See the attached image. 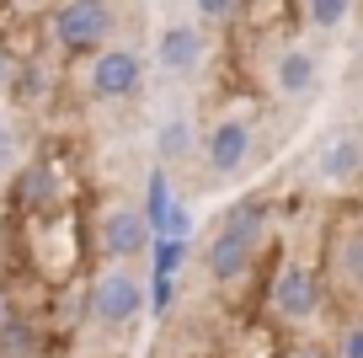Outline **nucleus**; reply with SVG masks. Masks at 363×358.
<instances>
[{
  "mask_svg": "<svg viewBox=\"0 0 363 358\" xmlns=\"http://www.w3.org/2000/svg\"><path fill=\"white\" fill-rule=\"evenodd\" d=\"M267 230H272V203L262 198V192L235 198L219 214L214 235H208V246H203V273L214 283H240L251 273V262H257Z\"/></svg>",
  "mask_w": 363,
  "mask_h": 358,
  "instance_id": "1",
  "label": "nucleus"
},
{
  "mask_svg": "<svg viewBox=\"0 0 363 358\" xmlns=\"http://www.w3.org/2000/svg\"><path fill=\"white\" fill-rule=\"evenodd\" d=\"M145 305H150V278L139 268H113V262H102V268L91 273L86 321L96 326V332H107V337L134 332V321L145 315Z\"/></svg>",
  "mask_w": 363,
  "mask_h": 358,
  "instance_id": "2",
  "label": "nucleus"
},
{
  "mask_svg": "<svg viewBox=\"0 0 363 358\" xmlns=\"http://www.w3.org/2000/svg\"><path fill=\"white\" fill-rule=\"evenodd\" d=\"M272 315L289 326H310L326 305V268L310 257H289L284 268L272 273V294H267Z\"/></svg>",
  "mask_w": 363,
  "mask_h": 358,
  "instance_id": "3",
  "label": "nucleus"
},
{
  "mask_svg": "<svg viewBox=\"0 0 363 358\" xmlns=\"http://www.w3.org/2000/svg\"><path fill=\"white\" fill-rule=\"evenodd\" d=\"M96 251H102V262H113V268H139V262H150L155 230H150L145 209L113 203V209L96 219Z\"/></svg>",
  "mask_w": 363,
  "mask_h": 358,
  "instance_id": "4",
  "label": "nucleus"
},
{
  "mask_svg": "<svg viewBox=\"0 0 363 358\" xmlns=\"http://www.w3.org/2000/svg\"><path fill=\"white\" fill-rule=\"evenodd\" d=\"M48 33L59 48L69 54H86V48H102L118 33V6L113 0H65L54 16H48Z\"/></svg>",
  "mask_w": 363,
  "mask_h": 358,
  "instance_id": "5",
  "label": "nucleus"
},
{
  "mask_svg": "<svg viewBox=\"0 0 363 358\" xmlns=\"http://www.w3.org/2000/svg\"><path fill=\"white\" fill-rule=\"evenodd\" d=\"M251 150H257L251 124H246V118H235V112H225V118L203 134V166H208V177H219V182L240 177V171L251 166Z\"/></svg>",
  "mask_w": 363,
  "mask_h": 358,
  "instance_id": "6",
  "label": "nucleus"
},
{
  "mask_svg": "<svg viewBox=\"0 0 363 358\" xmlns=\"http://www.w3.org/2000/svg\"><path fill=\"white\" fill-rule=\"evenodd\" d=\"M139 80H145V59H139L134 48H102V54L91 59V70H86L91 97H102V102L134 97Z\"/></svg>",
  "mask_w": 363,
  "mask_h": 358,
  "instance_id": "7",
  "label": "nucleus"
},
{
  "mask_svg": "<svg viewBox=\"0 0 363 358\" xmlns=\"http://www.w3.org/2000/svg\"><path fill=\"white\" fill-rule=\"evenodd\" d=\"M326 278L337 283V294L363 300V219H347L326 246Z\"/></svg>",
  "mask_w": 363,
  "mask_h": 358,
  "instance_id": "8",
  "label": "nucleus"
},
{
  "mask_svg": "<svg viewBox=\"0 0 363 358\" xmlns=\"http://www.w3.org/2000/svg\"><path fill=\"white\" fill-rule=\"evenodd\" d=\"M315 177L326 188H352L363 177V145H358V129H331L315 150Z\"/></svg>",
  "mask_w": 363,
  "mask_h": 358,
  "instance_id": "9",
  "label": "nucleus"
},
{
  "mask_svg": "<svg viewBox=\"0 0 363 358\" xmlns=\"http://www.w3.org/2000/svg\"><path fill=\"white\" fill-rule=\"evenodd\" d=\"M203 54H208V38H203V27L198 22H171L166 33H160V43H155V65L166 70V75H198L203 70Z\"/></svg>",
  "mask_w": 363,
  "mask_h": 358,
  "instance_id": "10",
  "label": "nucleus"
},
{
  "mask_svg": "<svg viewBox=\"0 0 363 358\" xmlns=\"http://www.w3.org/2000/svg\"><path fill=\"white\" fill-rule=\"evenodd\" d=\"M11 203H16V209H27V214L59 209V177H54V166H48V161H27V166L16 171V182H11Z\"/></svg>",
  "mask_w": 363,
  "mask_h": 358,
  "instance_id": "11",
  "label": "nucleus"
},
{
  "mask_svg": "<svg viewBox=\"0 0 363 358\" xmlns=\"http://www.w3.org/2000/svg\"><path fill=\"white\" fill-rule=\"evenodd\" d=\"M272 86L284 91V97H310L320 86V59L310 48H284V54L272 59Z\"/></svg>",
  "mask_w": 363,
  "mask_h": 358,
  "instance_id": "12",
  "label": "nucleus"
},
{
  "mask_svg": "<svg viewBox=\"0 0 363 358\" xmlns=\"http://www.w3.org/2000/svg\"><path fill=\"white\" fill-rule=\"evenodd\" d=\"M198 150V129H193V118L187 112H177V118H166V124L155 129V156H160V166H177V161H187Z\"/></svg>",
  "mask_w": 363,
  "mask_h": 358,
  "instance_id": "13",
  "label": "nucleus"
},
{
  "mask_svg": "<svg viewBox=\"0 0 363 358\" xmlns=\"http://www.w3.org/2000/svg\"><path fill=\"white\" fill-rule=\"evenodd\" d=\"M171 203H177V192H171V177H166V166H150L145 171V219H150V230H166V214H171Z\"/></svg>",
  "mask_w": 363,
  "mask_h": 358,
  "instance_id": "14",
  "label": "nucleus"
},
{
  "mask_svg": "<svg viewBox=\"0 0 363 358\" xmlns=\"http://www.w3.org/2000/svg\"><path fill=\"white\" fill-rule=\"evenodd\" d=\"M187 257H193V246H187V241H171V235H160L155 251H150V278H177Z\"/></svg>",
  "mask_w": 363,
  "mask_h": 358,
  "instance_id": "15",
  "label": "nucleus"
},
{
  "mask_svg": "<svg viewBox=\"0 0 363 358\" xmlns=\"http://www.w3.org/2000/svg\"><path fill=\"white\" fill-rule=\"evenodd\" d=\"M347 16H352V0H305V22L315 33H337Z\"/></svg>",
  "mask_w": 363,
  "mask_h": 358,
  "instance_id": "16",
  "label": "nucleus"
},
{
  "mask_svg": "<svg viewBox=\"0 0 363 358\" xmlns=\"http://www.w3.org/2000/svg\"><path fill=\"white\" fill-rule=\"evenodd\" d=\"M22 171V129L16 124H0V177Z\"/></svg>",
  "mask_w": 363,
  "mask_h": 358,
  "instance_id": "17",
  "label": "nucleus"
},
{
  "mask_svg": "<svg viewBox=\"0 0 363 358\" xmlns=\"http://www.w3.org/2000/svg\"><path fill=\"white\" fill-rule=\"evenodd\" d=\"M160 235H171V241H187V235H193V209H187V203H171V214H166V230H160ZM160 235H155V241H160Z\"/></svg>",
  "mask_w": 363,
  "mask_h": 358,
  "instance_id": "18",
  "label": "nucleus"
},
{
  "mask_svg": "<svg viewBox=\"0 0 363 358\" xmlns=\"http://www.w3.org/2000/svg\"><path fill=\"white\" fill-rule=\"evenodd\" d=\"M193 6H198L203 22H230V16L240 11V0H193Z\"/></svg>",
  "mask_w": 363,
  "mask_h": 358,
  "instance_id": "19",
  "label": "nucleus"
},
{
  "mask_svg": "<svg viewBox=\"0 0 363 358\" xmlns=\"http://www.w3.org/2000/svg\"><path fill=\"white\" fill-rule=\"evenodd\" d=\"M284 358H342V353H337L331 342H294Z\"/></svg>",
  "mask_w": 363,
  "mask_h": 358,
  "instance_id": "20",
  "label": "nucleus"
},
{
  "mask_svg": "<svg viewBox=\"0 0 363 358\" xmlns=\"http://www.w3.org/2000/svg\"><path fill=\"white\" fill-rule=\"evenodd\" d=\"M337 353H342V358H363V321H358V326H347V337H342Z\"/></svg>",
  "mask_w": 363,
  "mask_h": 358,
  "instance_id": "21",
  "label": "nucleus"
},
{
  "mask_svg": "<svg viewBox=\"0 0 363 358\" xmlns=\"http://www.w3.org/2000/svg\"><path fill=\"white\" fill-rule=\"evenodd\" d=\"M11 315H16V305H11V294L0 289V337H6V326H11Z\"/></svg>",
  "mask_w": 363,
  "mask_h": 358,
  "instance_id": "22",
  "label": "nucleus"
},
{
  "mask_svg": "<svg viewBox=\"0 0 363 358\" xmlns=\"http://www.w3.org/2000/svg\"><path fill=\"white\" fill-rule=\"evenodd\" d=\"M6 80H11V65H6V54H0V91H6Z\"/></svg>",
  "mask_w": 363,
  "mask_h": 358,
  "instance_id": "23",
  "label": "nucleus"
},
{
  "mask_svg": "<svg viewBox=\"0 0 363 358\" xmlns=\"http://www.w3.org/2000/svg\"><path fill=\"white\" fill-rule=\"evenodd\" d=\"M358 145H363V124H358Z\"/></svg>",
  "mask_w": 363,
  "mask_h": 358,
  "instance_id": "24",
  "label": "nucleus"
},
{
  "mask_svg": "<svg viewBox=\"0 0 363 358\" xmlns=\"http://www.w3.org/2000/svg\"><path fill=\"white\" fill-rule=\"evenodd\" d=\"M358 70H363V54H358Z\"/></svg>",
  "mask_w": 363,
  "mask_h": 358,
  "instance_id": "25",
  "label": "nucleus"
}]
</instances>
